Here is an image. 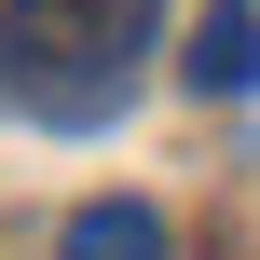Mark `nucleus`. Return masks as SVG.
Here are the masks:
<instances>
[{
	"label": "nucleus",
	"instance_id": "obj_1",
	"mask_svg": "<svg viewBox=\"0 0 260 260\" xmlns=\"http://www.w3.org/2000/svg\"><path fill=\"white\" fill-rule=\"evenodd\" d=\"M165 0H14L0 14V96H27L41 123H110L137 55H151Z\"/></svg>",
	"mask_w": 260,
	"mask_h": 260
},
{
	"label": "nucleus",
	"instance_id": "obj_2",
	"mask_svg": "<svg viewBox=\"0 0 260 260\" xmlns=\"http://www.w3.org/2000/svg\"><path fill=\"white\" fill-rule=\"evenodd\" d=\"M192 96H247L260 82V0H206V27H192Z\"/></svg>",
	"mask_w": 260,
	"mask_h": 260
},
{
	"label": "nucleus",
	"instance_id": "obj_3",
	"mask_svg": "<svg viewBox=\"0 0 260 260\" xmlns=\"http://www.w3.org/2000/svg\"><path fill=\"white\" fill-rule=\"evenodd\" d=\"M55 260H165V206H137V192H96V206H69Z\"/></svg>",
	"mask_w": 260,
	"mask_h": 260
}]
</instances>
